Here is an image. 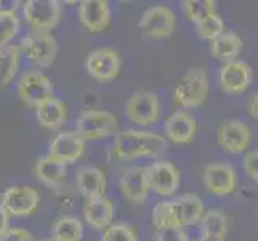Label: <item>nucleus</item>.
<instances>
[{
    "label": "nucleus",
    "mask_w": 258,
    "mask_h": 241,
    "mask_svg": "<svg viewBox=\"0 0 258 241\" xmlns=\"http://www.w3.org/2000/svg\"><path fill=\"white\" fill-rule=\"evenodd\" d=\"M85 153V140L76 130L61 132L50 141L48 156L55 158L64 164H73Z\"/></svg>",
    "instance_id": "obj_16"
},
{
    "label": "nucleus",
    "mask_w": 258,
    "mask_h": 241,
    "mask_svg": "<svg viewBox=\"0 0 258 241\" xmlns=\"http://www.w3.org/2000/svg\"><path fill=\"white\" fill-rule=\"evenodd\" d=\"M101 241H138V235L132 225L117 222V224H111L103 231Z\"/></svg>",
    "instance_id": "obj_30"
},
{
    "label": "nucleus",
    "mask_w": 258,
    "mask_h": 241,
    "mask_svg": "<svg viewBox=\"0 0 258 241\" xmlns=\"http://www.w3.org/2000/svg\"><path fill=\"white\" fill-rule=\"evenodd\" d=\"M181 5H183V12L186 18H188L189 21H192L194 24H198L199 21H202L204 18L212 13H217L215 0H184Z\"/></svg>",
    "instance_id": "obj_28"
},
{
    "label": "nucleus",
    "mask_w": 258,
    "mask_h": 241,
    "mask_svg": "<svg viewBox=\"0 0 258 241\" xmlns=\"http://www.w3.org/2000/svg\"><path fill=\"white\" fill-rule=\"evenodd\" d=\"M84 217L87 224L95 230H106L114 219V203L101 196V198L87 200L84 204Z\"/></svg>",
    "instance_id": "obj_21"
},
{
    "label": "nucleus",
    "mask_w": 258,
    "mask_h": 241,
    "mask_svg": "<svg viewBox=\"0 0 258 241\" xmlns=\"http://www.w3.org/2000/svg\"><path fill=\"white\" fill-rule=\"evenodd\" d=\"M40 204V193L26 185L10 186L2 193L0 206L10 217H28L37 211Z\"/></svg>",
    "instance_id": "obj_8"
},
{
    "label": "nucleus",
    "mask_w": 258,
    "mask_h": 241,
    "mask_svg": "<svg viewBox=\"0 0 258 241\" xmlns=\"http://www.w3.org/2000/svg\"><path fill=\"white\" fill-rule=\"evenodd\" d=\"M199 241H225L228 233V217L220 209H210L204 214Z\"/></svg>",
    "instance_id": "obj_25"
},
{
    "label": "nucleus",
    "mask_w": 258,
    "mask_h": 241,
    "mask_svg": "<svg viewBox=\"0 0 258 241\" xmlns=\"http://www.w3.org/2000/svg\"><path fill=\"white\" fill-rule=\"evenodd\" d=\"M10 216L5 212V209L0 206V236H2L5 231L10 228Z\"/></svg>",
    "instance_id": "obj_37"
},
{
    "label": "nucleus",
    "mask_w": 258,
    "mask_h": 241,
    "mask_svg": "<svg viewBox=\"0 0 258 241\" xmlns=\"http://www.w3.org/2000/svg\"><path fill=\"white\" fill-rule=\"evenodd\" d=\"M247 111L250 114V118L258 121V92L252 95V98L247 103Z\"/></svg>",
    "instance_id": "obj_36"
},
{
    "label": "nucleus",
    "mask_w": 258,
    "mask_h": 241,
    "mask_svg": "<svg viewBox=\"0 0 258 241\" xmlns=\"http://www.w3.org/2000/svg\"><path fill=\"white\" fill-rule=\"evenodd\" d=\"M35 118L45 129H58L68 119V106L59 98H50L35 108Z\"/></svg>",
    "instance_id": "obj_24"
},
{
    "label": "nucleus",
    "mask_w": 258,
    "mask_h": 241,
    "mask_svg": "<svg viewBox=\"0 0 258 241\" xmlns=\"http://www.w3.org/2000/svg\"><path fill=\"white\" fill-rule=\"evenodd\" d=\"M125 116L137 126H153L161 118V100L154 92L137 90L125 103Z\"/></svg>",
    "instance_id": "obj_6"
},
{
    "label": "nucleus",
    "mask_w": 258,
    "mask_h": 241,
    "mask_svg": "<svg viewBox=\"0 0 258 241\" xmlns=\"http://www.w3.org/2000/svg\"><path fill=\"white\" fill-rule=\"evenodd\" d=\"M210 92L209 76L202 68L188 69L175 87V102L183 110H198L206 103Z\"/></svg>",
    "instance_id": "obj_2"
},
{
    "label": "nucleus",
    "mask_w": 258,
    "mask_h": 241,
    "mask_svg": "<svg viewBox=\"0 0 258 241\" xmlns=\"http://www.w3.org/2000/svg\"><path fill=\"white\" fill-rule=\"evenodd\" d=\"M23 15L32 31L50 32L58 26L63 7L58 0H28L23 4Z\"/></svg>",
    "instance_id": "obj_5"
},
{
    "label": "nucleus",
    "mask_w": 258,
    "mask_h": 241,
    "mask_svg": "<svg viewBox=\"0 0 258 241\" xmlns=\"http://www.w3.org/2000/svg\"><path fill=\"white\" fill-rule=\"evenodd\" d=\"M84 236V225L82 222L71 217L64 216L58 219L51 228V238L56 241H81Z\"/></svg>",
    "instance_id": "obj_27"
},
{
    "label": "nucleus",
    "mask_w": 258,
    "mask_h": 241,
    "mask_svg": "<svg viewBox=\"0 0 258 241\" xmlns=\"http://www.w3.org/2000/svg\"><path fill=\"white\" fill-rule=\"evenodd\" d=\"M202 182L209 193L215 196H226L236 190L237 172L234 166L228 163H212L204 169Z\"/></svg>",
    "instance_id": "obj_15"
},
{
    "label": "nucleus",
    "mask_w": 258,
    "mask_h": 241,
    "mask_svg": "<svg viewBox=\"0 0 258 241\" xmlns=\"http://www.w3.org/2000/svg\"><path fill=\"white\" fill-rule=\"evenodd\" d=\"M0 241H34L32 233L20 227H10L0 236Z\"/></svg>",
    "instance_id": "obj_34"
},
{
    "label": "nucleus",
    "mask_w": 258,
    "mask_h": 241,
    "mask_svg": "<svg viewBox=\"0 0 258 241\" xmlns=\"http://www.w3.org/2000/svg\"><path fill=\"white\" fill-rule=\"evenodd\" d=\"M16 92L26 106L37 108L43 102L53 98V84L45 74L39 71H26L18 80Z\"/></svg>",
    "instance_id": "obj_7"
},
{
    "label": "nucleus",
    "mask_w": 258,
    "mask_h": 241,
    "mask_svg": "<svg viewBox=\"0 0 258 241\" xmlns=\"http://www.w3.org/2000/svg\"><path fill=\"white\" fill-rule=\"evenodd\" d=\"M244 49V42L241 35L233 31H225L215 40L210 42V55L218 60L228 63V61H234Z\"/></svg>",
    "instance_id": "obj_23"
},
{
    "label": "nucleus",
    "mask_w": 258,
    "mask_h": 241,
    "mask_svg": "<svg viewBox=\"0 0 258 241\" xmlns=\"http://www.w3.org/2000/svg\"><path fill=\"white\" fill-rule=\"evenodd\" d=\"M253 82V69L247 61L234 60L223 63L218 71L220 88L226 95H241L248 90Z\"/></svg>",
    "instance_id": "obj_9"
},
{
    "label": "nucleus",
    "mask_w": 258,
    "mask_h": 241,
    "mask_svg": "<svg viewBox=\"0 0 258 241\" xmlns=\"http://www.w3.org/2000/svg\"><path fill=\"white\" fill-rule=\"evenodd\" d=\"M242 167L245 174L258 185V150L247 151L242 161Z\"/></svg>",
    "instance_id": "obj_33"
},
{
    "label": "nucleus",
    "mask_w": 258,
    "mask_h": 241,
    "mask_svg": "<svg viewBox=\"0 0 258 241\" xmlns=\"http://www.w3.org/2000/svg\"><path fill=\"white\" fill-rule=\"evenodd\" d=\"M76 183L79 193L87 200L101 198L106 193V186H108L104 172L95 166H82L79 169L76 175Z\"/></svg>",
    "instance_id": "obj_20"
},
{
    "label": "nucleus",
    "mask_w": 258,
    "mask_h": 241,
    "mask_svg": "<svg viewBox=\"0 0 258 241\" xmlns=\"http://www.w3.org/2000/svg\"><path fill=\"white\" fill-rule=\"evenodd\" d=\"M156 241H192L183 228L178 227H162L154 228Z\"/></svg>",
    "instance_id": "obj_32"
},
{
    "label": "nucleus",
    "mask_w": 258,
    "mask_h": 241,
    "mask_svg": "<svg viewBox=\"0 0 258 241\" xmlns=\"http://www.w3.org/2000/svg\"><path fill=\"white\" fill-rule=\"evenodd\" d=\"M196 130H198V122L194 116L186 110L173 111L164 124V132L167 138L176 145H188L194 140Z\"/></svg>",
    "instance_id": "obj_17"
},
{
    "label": "nucleus",
    "mask_w": 258,
    "mask_h": 241,
    "mask_svg": "<svg viewBox=\"0 0 258 241\" xmlns=\"http://www.w3.org/2000/svg\"><path fill=\"white\" fill-rule=\"evenodd\" d=\"M149 190L161 196H172L180 188L181 172L170 161H156L146 166Z\"/></svg>",
    "instance_id": "obj_11"
},
{
    "label": "nucleus",
    "mask_w": 258,
    "mask_h": 241,
    "mask_svg": "<svg viewBox=\"0 0 258 241\" xmlns=\"http://www.w3.org/2000/svg\"><path fill=\"white\" fill-rule=\"evenodd\" d=\"M167 151V140L151 130L127 129L115 135L112 153L122 161L157 158Z\"/></svg>",
    "instance_id": "obj_1"
},
{
    "label": "nucleus",
    "mask_w": 258,
    "mask_h": 241,
    "mask_svg": "<svg viewBox=\"0 0 258 241\" xmlns=\"http://www.w3.org/2000/svg\"><path fill=\"white\" fill-rule=\"evenodd\" d=\"M79 20L88 32H103L111 21V7L106 0H82Z\"/></svg>",
    "instance_id": "obj_18"
},
{
    "label": "nucleus",
    "mask_w": 258,
    "mask_h": 241,
    "mask_svg": "<svg viewBox=\"0 0 258 241\" xmlns=\"http://www.w3.org/2000/svg\"><path fill=\"white\" fill-rule=\"evenodd\" d=\"M18 47L21 50V55L40 68L51 66L58 53L56 39L50 32L31 31L21 39Z\"/></svg>",
    "instance_id": "obj_4"
},
{
    "label": "nucleus",
    "mask_w": 258,
    "mask_h": 241,
    "mask_svg": "<svg viewBox=\"0 0 258 241\" xmlns=\"http://www.w3.org/2000/svg\"><path fill=\"white\" fill-rule=\"evenodd\" d=\"M87 73L96 82H111L119 76L120 55L114 49L101 47L90 52L85 61Z\"/></svg>",
    "instance_id": "obj_13"
},
{
    "label": "nucleus",
    "mask_w": 258,
    "mask_h": 241,
    "mask_svg": "<svg viewBox=\"0 0 258 241\" xmlns=\"http://www.w3.org/2000/svg\"><path fill=\"white\" fill-rule=\"evenodd\" d=\"M21 61V50L18 45H7L0 49V88L7 87L16 77Z\"/></svg>",
    "instance_id": "obj_26"
},
{
    "label": "nucleus",
    "mask_w": 258,
    "mask_h": 241,
    "mask_svg": "<svg viewBox=\"0 0 258 241\" xmlns=\"http://www.w3.org/2000/svg\"><path fill=\"white\" fill-rule=\"evenodd\" d=\"M176 16L167 5L149 7L140 20V29L149 39H165L175 32Z\"/></svg>",
    "instance_id": "obj_10"
},
{
    "label": "nucleus",
    "mask_w": 258,
    "mask_h": 241,
    "mask_svg": "<svg viewBox=\"0 0 258 241\" xmlns=\"http://www.w3.org/2000/svg\"><path fill=\"white\" fill-rule=\"evenodd\" d=\"M252 140V130L241 119H228L220 126L217 133L218 145L229 155H241L247 151Z\"/></svg>",
    "instance_id": "obj_14"
},
{
    "label": "nucleus",
    "mask_w": 258,
    "mask_h": 241,
    "mask_svg": "<svg viewBox=\"0 0 258 241\" xmlns=\"http://www.w3.org/2000/svg\"><path fill=\"white\" fill-rule=\"evenodd\" d=\"M34 172L43 185L50 186V188H58L64 183L68 177V164L45 155L37 159L34 166Z\"/></svg>",
    "instance_id": "obj_22"
},
{
    "label": "nucleus",
    "mask_w": 258,
    "mask_h": 241,
    "mask_svg": "<svg viewBox=\"0 0 258 241\" xmlns=\"http://www.w3.org/2000/svg\"><path fill=\"white\" fill-rule=\"evenodd\" d=\"M40 241H56V239H53V238H43V239H40Z\"/></svg>",
    "instance_id": "obj_38"
},
{
    "label": "nucleus",
    "mask_w": 258,
    "mask_h": 241,
    "mask_svg": "<svg viewBox=\"0 0 258 241\" xmlns=\"http://www.w3.org/2000/svg\"><path fill=\"white\" fill-rule=\"evenodd\" d=\"M168 214L173 222V225L178 228H186L199 224L206 214V206L201 196L194 193H186L178 196L173 201H167Z\"/></svg>",
    "instance_id": "obj_12"
},
{
    "label": "nucleus",
    "mask_w": 258,
    "mask_h": 241,
    "mask_svg": "<svg viewBox=\"0 0 258 241\" xmlns=\"http://www.w3.org/2000/svg\"><path fill=\"white\" fill-rule=\"evenodd\" d=\"M119 127L115 114L103 110H87L76 122V132L85 141H98L112 137Z\"/></svg>",
    "instance_id": "obj_3"
},
{
    "label": "nucleus",
    "mask_w": 258,
    "mask_h": 241,
    "mask_svg": "<svg viewBox=\"0 0 258 241\" xmlns=\"http://www.w3.org/2000/svg\"><path fill=\"white\" fill-rule=\"evenodd\" d=\"M120 191L125 196L127 201L132 203H145L148 198L149 185H148V177H146V167L143 166H133L127 169L120 177Z\"/></svg>",
    "instance_id": "obj_19"
},
{
    "label": "nucleus",
    "mask_w": 258,
    "mask_h": 241,
    "mask_svg": "<svg viewBox=\"0 0 258 241\" xmlns=\"http://www.w3.org/2000/svg\"><path fill=\"white\" fill-rule=\"evenodd\" d=\"M20 31L18 15H0V49L10 45Z\"/></svg>",
    "instance_id": "obj_31"
},
{
    "label": "nucleus",
    "mask_w": 258,
    "mask_h": 241,
    "mask_svg": "<svg viewBox=\"0 0 258 241\" xmlns=\"http://www.w3.org/2000/svg\"><path fill=\"white\" fill-rule=\"evenodd\" d=\"M20 5L16 0H0V15H16Z\"/></svg>",
    "instance_id": "obj_35"
},
{
    "label": "nucleus",
    "mask_w": 258,
    "mask_h": 241,
    "mask_svg": "<svg viewBox=\"0 0 258 241\" xmlns=\"http://www.w3.org/2000/svg\"><path fill=\"white\" fill-rule=\"evenodd\" d=\"M196 29H198L201 39L212 42V40H215L218 35L225 32V23L218 13H212L196 24Z\"/></svg>",
    "instance_id": "obj_29"
}]
</instances>
